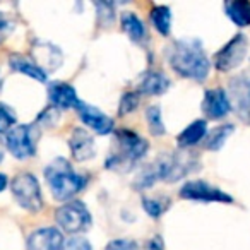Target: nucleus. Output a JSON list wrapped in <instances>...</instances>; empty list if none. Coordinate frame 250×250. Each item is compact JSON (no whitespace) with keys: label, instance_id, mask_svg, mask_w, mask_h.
<instances>
[{"label":"nucleus","instance_id":"obj_25","mask_svg":"<svg viewBox=\"0 0 250 250\" xmlns=\"http://www.w3.org/2000/svg\"><path fill=\"white\" fill-rule=\"evenodd\" d=\"M143 208L153 219H158L168 208H170V199L167 197H143Z\"/></svg>","mask_w":250,"mask_h":250},{"label":"nucleus","instance_id":"obj_13","mask_svg":"<svg viewBox=\"0 0 250 250\" xmlns=\"http://www.w3.org/2000/svg\"><path fill=\"white\" fill-rule=\"evenodd\" d=\"M63 235L59 228L46 226L40 228L29 235L26 250H63Z\"/></svg>","mask_w":250,"mask_h":250},{"label":"nucleus","instance_id":"obj_26","mask_svg":"<svg viewBox=\"0 0 250 250\" xmlns=\"http://www.w3.org/2000/svg\"><path fill=\"white\" fill-rule=\"evenodd\" d=\"M141 103V94L137 91H129V93H124L120 98V104H118V115L125 117V115L132 113L137 110Z\"/></svg>","mask_w":250,"mask_h":250},{"label":"nucleus","instance_id":"obj_15","mask_svg":"<svg viewBox=\"0 0 250 250\" xmlns=\"http://www.w3.org/2000/svg\"><path fill=\"white\" fill-rule=\"evenodd\" d=\"M69 147H70V154L76 161H87L91 158H94L96 151H94V139L87 130L77 129L72 130L69 139Z\"/></svg>","mask_w":250,"mask_h":250},{"label":"nucleus","instance_id":"obj_8","mask_svg":"<svg viewBox=\"0 0 250 250\" xmlns=\"http://www.w3.org/2000/svg\"><path fill=\"white\" fill-rule=\"evenodd\" d=\"M228 91L231 110H235L240 120L250 125V67L229 81Z\"/></svg>","mask_w":250,"mask_h":250},{"label":"nucleus","instance_id":"obj_24","mask_svg":"<svg viewBox=\"0 0 250 250\" xmlns=\"http://www.w3.org/2000/svg\"><path fill=\"white\" fill-rule=\"evenodd\" d=\"M146 120H147V127H149V132L154 137H161L167 134V127L163 124V115H161V108L158 104L153 106H147L146 110Z\"/></svg>","mask_w":250,"mask_h":250},{"label":"nucleus","instance_id":"obj_18","mask_svg":"<svg viewBox=\"0 0 250 250\" xmlns=\"http://www.w3.org/2000/svg\"><path fill=\"white\" fill-rule=\"evenodd\" d=\"M9 65H11L12 70L24 74V76L31 77V79L38 81V83H46L45 70L36 65L35 60L28 59V57L21 55V53H12V55L9 57Z\"/></svg>","mask_w":250,"mask_h":250},{"label":"nucleus","instance_id":"obj_34","mask_svg":"<svg viewBox=\"0 0 250 250\" xmlns=\"http://www.w3.org/2000/svg\"><path fill=\"white\" fill-rule=\"evenodd\" d=\"M7 184H9V180H7V175L0 173V192H2L5 187H7Z\"/></svg>","mask_w":250,"mask_h":250},{"label":"nucleus","instance_id":"obj_19","mask_svg":"<svg viewBox=\"0 0 250 250\" xmlns=\"http://www.w3.org/2000/svg\"><path fill=\"white\" fill-rule=\"evenodd\" d=\"M208 136V122L199 118L194 120L192 124H188L184 130L177 136V144L185 149V147H192L195 144H199L202 139H206Z\"/></svg>","mask_w":250,"mask_h":250},{"label":"nucleus","instance_id":"obj_7","mask_svg":"<svg viewBox=\"0 0 250 250\" xmlns=\"http://www.w3.org/2000/svg\"><path fill=\"white\" fill-rule=\"evenodd\" d=\"M55 221L65 233L77 235L86 231L91 226V212L87 211L86 204L81 201H70L60 206L55 211Z\"/></svg>","mask_w":250,"mask_h":250},{"label":"nucleus","instance_id":"obj_4","mask_svg":"<svg viewBox=\"0 0 250 250\" xmlns=\"http://www.w3.org/2000/svg\"><path fill=\"white\" fill-rule=\"evenodd\" d=\"M45 178L57 201H70L87 185V178L77 173L65 158H57L45 168Z\"/></svg>","mask_w":250,"mask_h":250},{"label":"nucleus","instance_id":"obj_11","mask_svg":"<svg viewBox=\"0 0 250 250\" xmlns=\"http://www.w3.org/2000/svg\"><path fill=\"white\" fill-rule=\"evenodd\" d=\"M76 110H77V115H79L81 122H83L84 125H87L91 130L100 134V136H108V134L113 130V118L108 117L106 113H103L100 108L81 101Z\"/></svg>","mask_w":250,"mask_h":250},{"label":"nucleus","instance_id":"obj_10","mask_svg":"<svg viewBox=\"0 0 250 250\" xmlns=\"http://www.w3.org/2000/svg\"><path fill=\"white\" fill-rule=\"evenodd\" d=\"M249 50V40L245 35H235L223 48H219L214 55V67L219 72H229V70L236 69L240 63L243 62Z\"/></svg>","mask_w":250,"mask_h":250},{"label":"nucleus","instance_id":"obj_14","mask_svg":"<svg viewBox=\"0 0 250 250\" xmlns=\"http://www.w3.org/2000/svg\"><path fill=\"white\" fill-rule=\"evenodd\" d=\"M48 96L57 110H70V108H77L81 103L74 86L63 81H53L48 84Z\"/></svg>","mask_w":250,"mask_h":250},{"label":"nucleus","instance_id":"obj_30","mask_svg":"<svg viewBox=\"0 0 250 250\" xmlns=\"http://www.w3.org/2000/svg\"><path fill=\"white\" fill-rule=\"evenodd\" d=\"M63 250H93L91 243L83 236H72L67 243H63Z\"/></svg>","mask_w":250,"mask_h":250},{"label":"nucleus","instance_id":"obj_12","mask_svg":"<svg viewBox=\"0 0 250 250\" xmlns=\"http://www.w3.org/2000/svg\"><path fill=\"white\" fill-rule=\"evenodd\" d=\"M202 111L211 120H221L231 111V101L223 87H212L204 93Z\"/></svg>","mask_w":250,"mask_h":250},{"label":"nucleus","instance_id":"obj_29","mask_svg":"<svg viewBox=\"0 0 250 250\" xmlns=\"http://www.w3.org/2000/svg\"><path fill=\"white\" fill-rule=\"evenodd\" d=\"M106 250H139V247H137V243L134 242V240L117 238V240H111V242L108 243Z\"/></svg>","mask_w":250,"mask_h":250},{"label":"nucleus","instance_id":"obj_20","mask_svg":"<svg viewBox=\"0 0 250 250\" xmlns=\"http://www.w3.org/2000/svg\"><path fill=\"white\" fill-rule=\"evenodd\" d=\"M225 14L238 28L250 26V2L249 0H228L225 2Z\"/></svg>","mask_w":250,"mask_h":250},{"label":"nucleus","instance_id":"obj_9","mask_svg":"<svg viewBox=\"0 0 250 250\" xmlns=\"http://www.w3.org/2000/svg\"><path fill=\"white\" fill-rule=\"evenodd\" d=\"M178 195L185 201L197 202H221V204H231L233 197L228 192L214 187L204 180H188L178 190Z\"/></svg>","mask_w":250,"mask_h":250},{"label":"nucleus","instance_id":"obj_32","mask_svg":"<svg viewBox=\"0 0 250 250\" xmlns=\"http://www.w3.org/2000/svg\"><path fill=\"white\" fill-rule=\"evenodd\" d=\"M40 120H43V124H48V125H55L59 122V110L55 106L53 108H46L42 115H40Z\"/></svg>","mask_w":250,"mask_h":250},{"label":"nucleus","instance_id":"obj_23","mask_svg":"<svg viewBox=\"0 0 250 250\" xmlns=\"http://www.w3.org/2000/svg\"><path fill=\"white\" fill-rule=\"evenodd\" d=\"M149 19L154 29L161 36H170L171 33V9L168 5H154L149 12Z\"/></svg>","mask_w":250,"mask_h":250},{"label":"nucleus","instance_id":"obj_28","mask_svg":"<svg viewBox=\"0 0 250 250\" xmlns=\"http://www.w3.org/2000/svg\"><path fill=\"white\" fill-rule=\"evenodd\" d=\"M94 7L98 11V21L101 24L108 26L115 19V4L110 2H94Z\"/></svg>","mask_w":250,"mask_h":250},{"label":"nucleus","instance_id":"obj_35","mask_svg":"<svg viewBox=\"0 0 250 250\" xmlns=\"http://www.w3.org/2000/svg\"><path fill=\"white\" fill-rule=\"evenodd\" d=\"M4 160V144H2V139H0V163Z\"/></svg>","mask_w":250,"mask_h":250},{"label":"nucleus","instance_id":"obj_17","mask_svg":"<svg viewBox=\"0 0 250 250\" xmlns=\"http://www.w3.org/2000/svg\"><path fill=\"white\" fill-rule=\"evenodd\" d=\"M170 79L165 74L158 72V70H146L139 77L137 93L146 94V96H161V94H165L170 89Z\"/></svg>","mask_w":250,"mask_h":250},{"label":"nucleus","instance_id":"obj_31","mask_svg":"<svg viewBox=\"0 0 250 250\" xmlns=\"http://www.w3.org/2000/svg\"><path fill=\"white\" fill-rule=\"evenodd\" d=\"M12 29H14V24H12V21L4 14V12L0 11V43L5 42V38L11 35Z\"/></svg>","mask_w":250,"mask_h":250},{"label":"nucleus","instance_id":"obj_36","mask_svg":"<svg viewBox=\"0 0 250 250\" xmlns=\"http://www.w3.org/2000/svg\"><path fill=\"white\" fill-rule=\"evenodd\" d=\"M2 86H4V77L0 76V89H2Z\"/></svg>","mask_w":250,"mask_h":250},{"label":"nucleus","instance_id":"obj_21","mask_svg":"<svg viewBox=\"0 0 250 250\" xmlns=\"http://www.w3.org/2000/svg\"><path fill=\"white\" fill-rule=\"evenodd\" d=\"M120 22H122L124 33H127V36H129L134 43H143L144 40H146V36H147L146 26L141 21V18H137L134 12H122Z\"/></svg>","mask_w":250,"mask_h":250},{"label":"nucleus","instance_id":"obj_33","mask_svg":"<svg viewBox=\"0 0 250 250\" xmlns=\"http://www.w3.org/2000/svg\"><path fill=\"white\" fill-rule=\"evenodd\" d=\"M147 250H165L161 236H154V238H151L149 242H147Z\"/></svg>","mask_w":250,"mask_h":250},{"label":"nucleus","instance_id":"obj_3","mask_svg":"<svg viewBox=\"0 0 250 250\" xmlns=\"http://www.w3.org/2000/svg\"><path fill=\"white\" fill-rule=\"evenodd\" d=\"M113 137L115 149L108 154L106 161H104V168L127 173L147 154L149 143L129 129H117Z\"/></svg>","mask_w":250,"mask_h":250},{"label":"nucleus","instance_id":"obj_6","mask_svg":"<svg viewBox=\"0 0 250 250\" xmlns=\"http://www.w3.org/2000/svg\"><path fill=\"white\" fill-rule=\"evenodd\" d=\"M38 143V127L35 124L16 125L5 134V147L18 160H28L36 154Z\"/></svg>","mask_w":250,"mask_h":250},{"label":"nucleus","instance_id":"obj_27","mask_svg":"<svg viewBox=\"0 0 250 250\" xmlns=\"http://www.w3.org/2000/svg\"><path fill=\"white\" fill-rule=\"evenodd\" d=\"M16 122H18V115L14 113V110L0 101V134H7L11 129H14Z\"/></svg>","mask_w":250,"mask_h":250},{"label":"nucleus","instance_id":"obj_22","mask_svg":"<svg viewBox=\"0 0 250 250\" xmlns=\"http://www.w3.org/2000/svg\"><path fill=\"white\" fill-rule=\"evenodd\" d=\"M235 132V125L233 124H221L218 127H214L212 130H208V136H206V149L209 151H219L225 143L228 141V137Z\"/></svg>","mask_w":250,"mask_h":250},{"label":"nucleus","instance_id":"obj_1","mask_svg":"<svg viewBox=\"0 0 250 250\" xmlns=\"http://www.w3.org/2000/svg\"><path fill=\"white\" fill-rule=\"evenodd\" d=\"M199 170V158L197 154L187 153V151H173V153H163L158 156L154 163L144 167L139 171L134 187L136 188H149L156 182H175L182 180L187 175Z\"/></svg>","mask_w":250,"mask_h":250},{"label":"nucleus","instance_id":"obj_2","mask_svg":"<svg viewBox=\"0 0 250 250\" xmlns=\"http://www.w3.org/2000/svg\"><path fill=\"white\" fill-rule=\"evenodd\" d=\"M167 60L178 76L195 83L208 79L211 70V60L199 40H175L167 48Z\"/></svg>","mask_w":250,"mask_h":250},{"label":"nucleus","instance_id":"obj_16","mask_svg":"<svg viewBox=\"0 0 250 250\" xmlns=\"http://www.w3.org/2000/svg\"><path fill=\"white\" fill-rule=\"evenodd\" d=\"M33 55H35V63L42 67L43 70H55L62 65V52L59 46L52 45L48 42H36L33 45Z\"/></svg>","mask_w":250,"mask_h":250},{"label":"nucleus","instance_id":"obj_5","mask_svg":"<svg viewBox=\"0 0 250 250\" xmlns=\"http://www.w3.org/2000/svg\"><path fill=\"white\" fill-rule=\"evenodd\" d=\"M11 190L14 195L16 202L21 206L24 211L38 212L43 209V195L42 187H40L38 178L29 171L16 175L11 184Z\"/></svg>","mask_w":250,"mask_h":250}]
</instances>
